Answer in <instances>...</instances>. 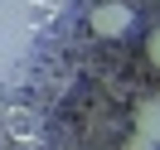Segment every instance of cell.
<instances>
[{"mask_svg": "<svg viewBox=\"0 0 160 150\" xmlns=\"http://www.w3.org/2000/svg\"><path fill=\"white\" fill-rule=\"evenodd\" d=\"M88 29L97 39H126L136 29V10H131L126 0H102V5L88 10Z\"/></svg>", "mask_w": 160, "mask_h": 150, "instance_id": "obj_1", "label": "cell"}, {"mask_svg": "<svg viewBox=\"0 0 160 150\" xmlns=\"http://www.w3.org/2000/svg\"><path fill=\"white\" fill-rule=\"evenodd\" d=\"M126 150H160V145H155V140H146V136H131Z\"/></svg>", "mask_w": 160, "mask_h": 150, "instance_id": "obj_4", "label": "cell"}, {"mask_svg": "<svg viewBox=\"0 0 160 150\" xmlns=\"http://www.w3.org/2000/svg\"><path fill=\"white\" fill-rule=\"evenodd\" d=\"M146 58H150V63L160 68V24L150 29V39H146Z\"/></svg>", "mask_w": 160, "mask_h": 150, "instance_id": "obj_3", "label": "cell"}, {"mask_svg": "<svg viewBox=\"0 0 160 150\" xmlns=\"http://www.w3.org/2000/svg\"><path fill=\"white\" fill-rule=\"evenodd\" d=\"M131 126H136V136H146V140L160 145V102H141L136 116H131Z\"/></svg>", "mask_w": 160, "mask_h": 150, "instance_id": "obj_2", "label": "cell"}]
</instances>
